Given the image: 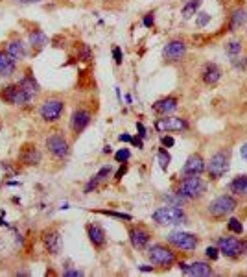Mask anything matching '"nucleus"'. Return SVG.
I'll return each instance as SVG.
<instances>
[{
  "label": "nucleus",
  "instance_id": "nucleus-1",
  "mask_svg": "<svg viewBox=\"0 0 247 277\" xmlns=\"http://www.w3.org/2000/svg\"><path fill=\"white\" fill-rule=\"evenodd\" d=\"M151 218H153V222H157L160 226H179V224H185L187 215L177 205H168V207H159L151 215Z\"/></svg>",
  "mask_w": 247,
  "mask_h": 277
},
{
  "label": "nucleus",
  "instance_id": "nucleus-2",
  "mask_svg": "<svg viewBox=\"0 0 247 277\" xmlns=\"http://www.w3.org/2000/svg\"><path fill=\"white\" fill-rule=\"evenodd\" d=\"M205 192H207V183L199 178V176H187V178L179 183V188H177V194H181L183 198H187V200L201 198Z\"/></svg>",
  "mask_w": 247,
  "mask_h": 277
},
{
  "label": "nucleus",
  "instance_id": "nucleus-3",
  "mask_svg": "<svg viewBox=\"0 0 247 277\" xmlns=\"http://www.w3.org/2000/svg\"><path fill=\"white\" fill-rule=\"evenodd\" d=\"M148 257L149 261L160 268H170L175 262V253L170 247L162 246V244H153L148 247Z\"/></svg>",
  "mask_w": 247,
  "mask_h": 277
},
{
  "label": "nucleus",
  "instance_id": "nucleus-4",
  "mask_svg": "<svg viewBox=\"0 0 247 277\" xmlns=\"http://www.w3.org/2000/svg\"><path fill=\"white\" fill-rule=\"evenodd\" d=\"M2 98L6 100V102H10L13 106H26V104H30L31 96L24 91V87L20 85V83H15V85H8V87H4L2 89Z\"/></svg>",
  "mask_w": 247,
  "mask_h": 277
},
{
  "label": "nucleus",
  "instance_id": "nucleus-5",
  "mask_svg": "<svg viewBox=\"0 0 247 277\" xmlns=\"http://www.w3.org/2000/svg\"><path fill=\"white\" fill-rule=\"evenodd\" d=\"M236 209V200L232 196H219L216 198L210 205H208V215L214 218H221V216H227L231 215L232 211Z\"/></svg>",
  "mask_w": 247,
  "mask_h": 277
},
{
  "label": "nucleus",
  "instance_id": "nucleus-6",
  "mask_svg": "<svg viewBox=\"0 0 247 277\" xmlns=\"http://www.w3.org/2000/svg\"><path fill=\"white\" fill-rule=\"evenodd\" d=\"M168 242L172 246L177 247V249H183V251H194L199 244V240L196 235L185 233V231H174V233H170Z\"/></svg>",
  "mask_w": 247,
  "mask_h": 277
},
{
  "label": "nucleus",
  "instance_id": "nucleus-7",
  "mask_svg": "<svg viewBox=\"0 0 247 277\" xmlns=\"http://www.w3.org/2000/svg\"><path fill=\"white\" fill-rule=\"evenodd\" d=\"M205 169H207L208 176L212 179L223 178L229 170V155L225 152H218V154H214V155L210 157L208 167H205Z\"/></svg>",
  "mask_w": 247,
  "mask_h": 277
},
{
  "label": "nucleus",
  "instance_id": "nucleus-8",
  "mask_svg": "<svg viewBox=\"0 0 247 277\" xmlns=\"http://www.w3.org/2000/svg\"><path fill=\"white\" fill-rule=\"evenodd\" d=\"M65 109V102L59 98H50L41 106V119L44 122H56L61 119Z\"/></svg>",
  "mask_w": 247,
  "mask_h": 277
},
{
  "label": "nucleus",
  "instance_id": "nucleus-9",
  "mask_svg": "<svg viewBox=\"0 0 247 277\" xmlns=\"http://www.w3.org/2000/svg\"><path fill=\"white\" fill-rule=\"evenodd\" d=\"M46 148L56 159H65L69 155V142L65 140V137H61L58 133H54L46 138Z\"/></svg>",
  "mask_w": 247,
  "mask_h": 277
},
{
  "label": "nucleus",
  "instance_id": "nucleus-10",
  "mask_svg": "<svg viewBox=\"0 0 247 277\" xmlns=\"http://www.w3.org/2000/svg\"><path fill=\"white\" fill-rule=\"evenodd\" d=\"M188 128L187 120L179 119V117H164V119H159L155 122V129L160 133H170V131H185Z\"/></svg>",
  "mask_w": 247,
  "mask_h": 277
},
{
  "label": "nucleus",
  "instance_id": "nucleus-11",
  "mask_svg": "<svg viewBox=\"0 0 247 277\" xmlns=\"http://www.w3.org/2000/svg\"><path fill=\"white\" fill-rule=\"evenodd\" d=\"M218 249H219L225 257L234 259L244 251V244L234 237H221L219 242H218Z\"/></svg>",
  "mask_w": 247,
  "mask_h": 277
},
{
  "label": "nucleus",
  "instance_id": "nucleus-12",
  "mask_svg": "<svg viewBox=\"0 0 247 277\" xmlns=\"http://www.w3.org/2000/svg\"><path fill=\"white\" fill-rule=\"evenodd\" d=\"M41 159H43V155L35 144H24L19 152V161L26 167H37Z\"/></svg>",
  "mask_w": 247,
  "mask_h": 277
},
{
  "label": "nucleus",
  "instance_id": "nucleus-13",
  "mask_svg": "<svg viewBox=\"0 0 247 277\" xmlns=\"http://www.w3.org/2000/svg\"><path fill=\"white\" fill-rule=\"evenodd\" d=\"M149 231L144 226H135V228L129 229V240H131V246L135 249H144L149 242Z\"/></svg>",
  "mask_w": 247,
  "mask_h": 277
},
{
  "label": "nucleus",
  "instance_id": "nucleus-14",
  "mask_svg": "<svg viewBox=\"0 0 247 277\" xmlns=\"http://www.w3.org/2000/svg\"><path fill=\"white\" fill-rule=\"evenodd\" d=\"M205 172V161L199 154H194L187 159L185 167H183V174L185 176H201Z\"/></svg>",
  "mask_w": 247,
  "mask_h": 277
},
{
  "label": "nucleus",
  "instance_id": "nucleus-15",
  "mask_svg": "<svg viewBox=\"0 0 247 277\" xmlns=\"http://www.w3.org/2000/svg\"><path fill=\"white\" fill-rule=\"evenodd\" d=\"M185 52H187V45H185L183 41H170L168 45L164 46V50H162L164 58H166L168 61H179V60H183Z\"/></svg>",
  "mask_w": 247,
  "mask_h": 277
},
{
  "label": "nucleus",
  "instance_id": "nucleus-16",
  "mask_svg": "<svg viewBox=\"0 0 247 277\" xmlns=\"http://www.w3.org/2000/svg\"><path fill=\"white\" fill-rule=\"evenodd\" d=\"M90 124V113L85 109H76L72 113V119H70V128L74 129V133H81L83 129Z\"/></svg>",
  "mask_w": 247,
  "mask_h": 277
},
{
  "label": "nucleus",
  "instance_id": "nucleus-17",
  "mask_svg": "<svg viewBox=\"0 0 247 277\" xmlns=\"http://www.w3.org/2000/svg\"><path fill=\"white\" fill-rule=\"evenodd\" d=\"M179 268H181V272L183 274H187V276H194V277H208L210 274H212V268L208 266L207 262H194V264H185V262H181L179 264Z\"/></svg>",
  "mask_w": 247,
  "mask_h": 277
},
{
  "label": "nucleus",
  "instance_id": "nucleus-18",
  "mask_svg": "<svg viewBox=\"0 0 247 277\" xmlns=\"http://www.w3.org/2000/svg\"><path fill=\"white\" fill-rule=\"evenodd\" d=\"M201 78L207 85H216L219 78H221V69L218 67L216 63H207L203 67V72H201Z\"/></svg>",
  "mask_w": 247,
  "mask_h": 277
},
{
  "label": "nucleus",
  "instance_id": "nucleus-19",
  "mask_svg": "<svg viewBox=\"0 0 247 277\" xmlns=\"http://www.w3.org/2000/svg\"><path fill=\"white\" fill-rule=\"evenodd\" d=\"M43 242H44V247H46V251L48 253H59L61 249V235L58 231H46L44 233V237H43Z\"/></svg>",
  "mask_w": 247,
  "mask_h": 277
},
{
  "label": "nucleus",
  "instance_id": "nucleus-20",
  "mask_svg": "<svg viewBox=\"0 0 247 277\" xmlns=\"http://www.w3.org/2000/svg\"><path fill=\"white\" fill-rule=\"evenodd\" d=\"M87 235H89V240L92 242L94 247H103L105 246V231L100 228L98 224H90L87 226Z\"/></svg>",
  "mask_w": 247,
  "mask_h": 277
},
{
  "label": "nucleus",
  "instance_id": "nucleus-21",
  "mask_svg": "<svg viewBox=\"0 0 247 277\" xmlns=\"http://www.w3.org/2000/svg\"><path fill=\"white\" fill-rule=\"evenodd\" d=\"M6 54L13 61H19L24 60L28 52H26V45L22 41H11V43H8V46H6Z\"/></svg>",
  "mask_w": 247,
  "mask_h": 277
},
{
  "label": "nucleus",
  "instance_id": "nucleus-22",
  "mask_svg": "<svg viewBox=\"0 0 247 277\" xmlns=\"http://www.w3.org/2000/svg\"><path fill=\"white\" fill-rule=\"evenodd\" d=\"M153 109L157 111V113H160L162 117H166V115H172L175 109H177V100L175 98H162L159 100V102H155L153 104Z\"/></svg>",
  "mask_w": 247,
  "mask_h": 277
},
{
  "label": "nucleus",
  "instance_id": "nucleus-23",
  "mask_svg": "<svg viewBox=\"0 0 247 277\" xmlns=\"http://www.w3.org/2000/svg\"><path fill=\"white\" fill-rule=\"evenodd\" d=\"M13 72H15V61L11 60L6 52H0V76L10 78Z\"/></svg>",
  "mask_w": 247,
  "mask_h": 277
},
{
  "label": "nucleus",
  "instance_id": "nucleus-24",
  "mask_svg": "<svg viewBox=\"0 0 247 277\" xmlns=\"http://www.w3.org/2000/svg\"><path fill=\"white\" fill-rule=\"evenodd\" d=\"M229 190L236 196H247V176H238L231 181Z\"/></svg>",
  "mask_w": 247,
  "mask_h": 277
},
{
  "label": "nucleus",
  "instance_id": "nucleus-25",
  "mask_svg": "<svg viewBox=\"0 0 247 277\" xmlns=\"http://www.w3.org/2000/svg\"><path fill=\"white\" fill-rule=\"evenodd\" d=\"M247 22V13L246 10H234L231 15V30H238Z\"/></svg>",
  "mask_w": 247,
  "mask_h": 277
},
{
  "label": "nucleus",
  "instance_id": "nucleus-26",
  "mask_svg": "<svg viewBox=\"0 0 247 277\" xmlns=\"http://www.w3.org/2000/svg\"><path fill=\"white\" fill-rule=\"evenodd\" d=\"M109 176H111V167H103V169L100 170L98 174H96V176H94V178H92V179H90V181H89V185L85 187V192H90L92 188H96V187H98L100 181L107 179Z\"/></svg>",
  "mask_w": 247,
  "mask_h": 277
},
{
  "label": "nucleus",
  "instance_id": "nucleus-27",
  "mask_svg": "<svg viewBox=\"0 0 247 277\" xmlns=\"http://www.w3.org/2000/svg\"><path fill=\"white\" fill-rule=\"evenodd\" d=\"M30 45L33 48H43L44 45H48V37L46 33H43L41 30H35L30 33Z\"/></svg>",
  "mask_w": 247,
  "mask_h": 277
},
{
  "label": "nucleus",
  "instance_id": "nucleus-28",
  "mask_svg": "<svg viewBox=\"0 0 247 277\" xmlns=\"http://www.w3.org/2000/svg\"><path fill=\"white\" fill-rule=\"evenodd\" d=\"M201 2H203V0H190L187 6L183 8V17H185V19H190L192 15H196V11L199 10Z\"/></svg>",
  "mask_w": 247,
  "mask_h": 277
},
{
  "label": "nucleus",
  "instance_id": "nucleus-29",
  "mask_svg": "<svg viewBox=\"0 0 247 277\" xmlns=\"http://www.w3.org/2000/svg\"><path fill=\"white\" fill-rule=\"evenodd\" d=\"M157 159H159V165H160V169L162 170H168L170 167V161H172V157H170V154L166 152V150H159L157 152Z\"/></svg>",
  "mask_w": 247,
  "mask_h": 277
},
{
  "label": "nucleus",
  "instance_id": "nucleus-30",
  "mask_svg": "<svg viewBox=\"0 0 247 277\" xmlns=\"http://www.w3.org/2000/svg\"><path fill=\"white\" fill-rule=\"evenodd\" d=\"M229 229H231L232 233H236V235H242L244 226H242V222H240V220H236V218H231V220H229Z\"/></svg>",
  "mask_w": 247,
  "mask_h": 277
},
{
  "label": "nucleus",
  "instance_id": "nucleus-31",
  "mask_svg": "<svg viewBox=\"0 0 247 277\" xmlns=\"http://www.w3.org/2000/svg\"><path fill=\"white\" fill-rule=\"evenodd\" d=\"M240 50H242V43L240 41H231L227 45V54H231V56H236Z\"/></svg>",
  "mask_w": 247,
  "mask_h": 277
},
{
  "label": "nucleus",
  "instance_id": "nucleus-32",
  "mask_svg": "<svg viewBox=\"0 0 247 277\" xmlns=\"http://www.w3.org/2000/svg\"><path fill=\"white\" fill-rule=\"evenodd\" d=\"M129 157H131V152H129L128 148H122L120 152H116V155H115V159H116L118 163H126Z\"/></svg>",
  "mask_w": 247,
  "mask_h": 277
},
{
  "label": "nucleus",
  "instance_id": "nucleus-33",
  "mask_svg": "<svg viewBox=\"0 0 247 277\" xmlns=\"http://www.w3.org/2000/svg\"><path fill=\"white\" fill-rule=\"evenodd\" d=\"M102 215H107V216H115L120 218V220H131V215H126V213H115V211H98Z\"/></svg>",
  "mask_w": 247,
  "mask_h": 277
},
{
  "label": "nucleus",
  "instance_id": "nucleus-34",
  "mask_svg": "<svg viewBox=\"0 0 247 277\" xmlns=\"http://www.w3.org/2000/svg\"><path fill=\"white\" fill-rule=\"evenodd\" d=\"M79 60L81 61H89L90 60V48L87 45H83L81 50H79Z\"/></svg>",
  "mask_w": 247,
  "mask_h": 277
},
{
  "label": "nucleus",
  "instance_id": "nucleus-35",
  "mask_svg": "<svg viewBox=\"0 0 247 277\" xmlns=\"http://www.w3.org/2000/svg\"><path fill=\"white\" fill-rule=\"evenodd\" d=\"M218 251H219V249H218V247H214V246L207 247V257H208V259H212V261H216L218 255H219Z\"/></svg>",
  "mask_w": 247,
  "mask_h": 277
},
{
  "label": "nucleus",
  "instance_id": "nucleus-36",
  "mask_svg": "<svg viewBox=\"0 0 247 277\" xmlns=\"http://www.w3.org/2000/svg\"><path fill=\"white\" fill-rule=\"evenodd\" d=\"M113 58H115V61H116V63H122V60H124V58H122V50L118 48V46H115V48H113Z\"/></svg>",
  "mask_w": 247,
  "mask_h": 277
},
{
  "label": "nucleus",
  "instance_id": "nucleus-37",
  "mask_svg": "<svg viewBox=\"0 0 247 277\" xmlns=\"http://www.w3.org/2000/svg\"><path fill=\"white\" fill-rule=\"evenodd\" d=\"M208 19H210V17H208L207 13H199L198 26H205V24H207V22H208Z\"/></svg>",
  "mask_w": 247,
  "mask_h": 277
},
{
  "label": "nucleus",
  "instance_id": "nucleus-38",
  "mask_svg": "<svg viewBox=\"0 0 247 277\" xmlns=\"http://www.w3.org/2000/svg\"><path fill=\"white\" fill-rule=\"evenodd\" d=\"M65 276L67 277H81L83 276V272H81V270H67V272H65Z\"/></svg>",
  "mask_w": 247,
  "mask_h": 277
},
{
  "label": "nucleus",
  "instance_id": "nucleus-39",
  "mask_svg": "<svg viewBox=\"0 0 247 277\" xmlns=\"http://www.w3.org/2000/svg\"><path fill=\"white\" fill-rule=\"evenodd\" d=\"M126 172H128V167H126V165H122V167L118 169V172L115 174V179H122V176H124Z\"/></svg>",
  "mask_w": 247,
  "mask_h": 277
},
{
  "label": "nucleus",
  "instance_id": "nucleus-40",
  "mask_svg": "<svg viewBox=\"0 0 247 277\" xmlns=\"http://www.w3.org/2000/svg\"><path fill=\"white\" fill-rule=\"evenodd\" d=\"M144 26H146V28L153 26V13H148V15H146V19H144Z\"/></svg>",
  "mask_w": 247,
  "mask_h": 277
},
{
  "label": "nucleus",
  "instance_id": "nucleus-41",
  "mask_svg": "<svg viewBox=\"0 0 247 277\" xmlns=\"http://www.w3.org/2000/svg\"><path fill=\"white\" fill-rule=\"evenodd\" d=\"M162 144H164V146H174L175 140H174V137H162Z\"/></svg>",
  "mask_w": 247,
  "mask_h": 277
},
{
  "label": "nucleus",
  "instance_id": "nucleus-42",
  "mask_svg": "<svg viewBox=\"0 0 247 277\" xmlns=\"http://www.w3.org/2000/svg\"><path fill=\"white\" fill-rule=\"evenodd\" d=\"M118 138L122 140V142H131V140H133V138H131V135H128V133H122Z\"/></svg>",
  "mask_w": 247,
  "mask_h": 277
},
{
  "label": "nucleus",
  "instance_id": "nucleus-43",
  "mask_svg": "<svg viewBox=\"0 0 247 277\" xmlns=\"http://www.w3.org/2000/svg\"><path fill=\"white\" fill-rule=\"evenodd\" d=\"M137 129H139V135H140V137H144V135H146V129H144V126H142L140 122H137Z\"/></svg>",
  "mask_w": 247,
  "mask_h": 277
},
{
  "label": "nucleus",
  "instance_id": "nucleus-44",
  "mask_svg": "<svg viewBox=\"0 0 247 277\" xmlns=\"http://www.w3.org/2000/svg\"><path fill=\"white\" fill-rule=\"evenodd\" d=\"M240 154H242V157L247 161V142L244 144V146H242V148H240Z\"/></svg>",
  "mask_w": 247,
  "mask_h": 277
},
{
  "label": "nucleus",
  "instance_id": "nucleus-45",
  "mask_svg": "<svg viewBox=\"0 0 247 277\" xmlns=\"http://www.w3.org/2000/svg\"><path fill=\"white\" fill-rule=\"evenodd\" d=\"M20 4H33V2H43V0H17Z\"/></svg>",
  "mask_w": 247,
  "mask_h": 277
},
{
  "label": "nucleus",
  "instance_id": "nucleus-46",
  "mask_svg": "<svg viewBox=\"0 0 247 277\" xmlns=\"http://www.w3.org/2000/svg\"><path fill=\"white\" fill-rule=\"evenodd\" d=\"M131 142H133L135 146H139V148H142V140H140V138H133Z\"/></svg>",
  "mask_w": 247,
  "mask_h": 277
},
{
  "label": "nucleus",
  "instance_id": "nucleus-47",
  "mask_svg": "<svg viewBox=\"0 0 247 277\" xmlns=\"http://www.w3.org/2000/svg\"><path fill=\"white\" fill-rule=\"evenodd\" d=\"M140 270H144V272H151L153 268H151V266H140Z\"/></svg>",
  "mask_w": 247,
  "mask_h": 277
}]
</instances>
